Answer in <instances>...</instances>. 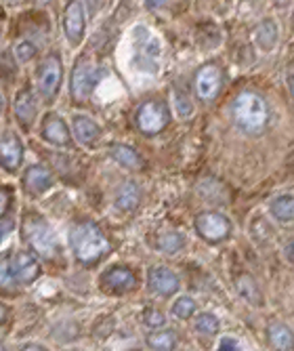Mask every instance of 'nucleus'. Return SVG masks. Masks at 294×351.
Returning <instances> with one entry per match:
<instances>
[{
    "instance_id": "obj_29",
    "label": "nucleus",
    "mask_w": 294,
    "mask_h": 351,
    "mask_svg": "<svg viewBox=\"0 0 294 351\" xmlns=\"http://www.w3.org/2000/svg\"><path fill=\"white\" fill-rule=\"evenodd\" d=\"M15 57L19 61H29V59H34L36 57V45L34 43H29V40H23L15 47Z\"/></svg>"
},
{
    "instance_id": "obj_31",
    "label": "nucleus",
    "mask_w": 294,
    "mask_h": 351,
    "mask_svg": "<svg viewBox=\"0 0 294 351\" xmlns=\"http://www.w3.org/2000/svg\"><path fill=\"white\" fill-rule=\"evenodd\" d=\"M108 3H110V0H86V5H88V11H90L93 15H95L97 11H101V9H103V7H106Z\"/></svg>"
},
{
    "instance_id": "obj_3",
    "label": "nucleus",
    "mask_w": 294,
    "mask_h": 351,
    "mask_svg": "<svg viewBox=\"0 0 294 351\" xmlns=\"http://www.w3.org/2000/svg\"><path fill=\"white\" fill-rule=\"evenodd\" d=\"M21 236L25 240V244L34 250L40 257L53 259L57 257L59 252V240L55 230L51 228V223L36 215V213H29L23 217V226H21Z\"/></svg>"
},
{
    "instance_id": "obj_17",
    "label": "nucleus",
    "mask_w": 294,
    "mask_h": 351,
    "mask_svg": "<svg viewBox=\"0 0 294 351\" xmlns=\"http://www.w3.org/2000/svg\"><path fill=\"white\" fill-rule=\"evenodd\" d=\"M141 202V187L135 181H126L118 187L116 198H114V206L120 213H130L135 210Z\"/></svg>"
},
{
    "instance_id": "obj_1",
    "label": "nucleus",
    "mask_w": 294,
    "mask_h": 351,
    "mask_svg": "<svg viewBox=\"0 0 294 351\" xmlns=\"http://www.w3.org/2000/svg\"><path fill=\"white\" fill-rule=\"evenodd\" d=\"M70 246H72L74 257L82 265H93L108 252L110 240L97 223L82 221L70 234Z\"/></svg>"
},
{
    "instance_id": "obj_26",
    "label": "nucleus",
    "mask_w": 294,
    "mask_h": 351,
    "mask_svg": "<svg viewBox=\"0 0 294 351\" xmlns=\"http://www.w3.org/2000/svg\"><path fill=\"white\" fill-rule=\"evenodd\" d=\"M219 328H221V324L217 320V315H212V313H200L198 320H195V330H198L200 335H204V337L217 335Z\"/></svg>"
},
{
    "instance_id": "obj_12",
    "label": "nucleus",
    "mask_w": 294,
    "mask_h": 351,
    "mask_svg": "<svg viewBox=\"0 0 294 351\" xmlns=\"http://www.w3.org/2000/svg\"><path fill=\"white\" fill-rule=\"evenodd\" d=\"M72 129L65 124L63 118L57 114H47L42 120V139L57 147H70L72 145Z\"/></svg>"
},
{
    "instance_id": "obj_34",
    "label": "nucleus",
    "mask_w": 294,
    "mask_h": 351,
    "mask_svg": "<svg viewBox=\"0 0 294 351\" xmlns=\"http://www.w3.org/2000/svg\"><path fill=\"white\" fill-rule=\"evenodd\" d=\"M3 204H0V213L7 215V208H9V187H3V196H0Z\"/></svg>"
},
{
    "instance_id": "obj_16",
    "label": "nucleus",
    "mask_w": 294,
    "mask_h": 351,
    "mask_svg": "<svg viewBox=\"0 0 294 351\" xmlns=\"http://www.w3.org/2000/svg\"><path fill=\"white\" fill-rule=\"evenodd\" d=\"M13 112H15V118L19 120V124L25 126V129H29V126L34 124L38 108H36L34 95H32L29 88L19 90V95L15 97V104H13Z\"/></svg>"
},
{
    "instance_id": "obj_13",
    "label": "nucleus",
    "mask_w": 294,
    "mask_h": 351,
    "mask_svg": "<svg viewBox=\"0 0 294 351\" xmlns=\"http://www.w3.org/2000/svg\"><path fill=\"white\" fill-rule=\"evenodd\" d=\"M0 158H3L5 171L9 173H15L23 162V143L19 135H15L13 131H7L3 135V141H0Z\"/></svg>"
},
{
    "instance_id": "obj_10",
    "label": "nucleus",
    "mask_w": 294,
    "mask_h": 351,
    "mask_svg": "<svg viewBox=\"0 0 294 351\" xmlns=\"http://www.w3.org/2000/svg\"><path fill=\"white\" fill-rule=\"evenodd\" d=\"M221 86H223V72L215 63H206V66H202L195 72V93H198L200 99L204 101L215 99L221 93Z\"/></svg>"
},
{
    "instance_id": "obj_35",
    "label": "nucleus",
    "mask_w": 294,
    "mask_h": 351,
    "mask_svg": "<svg viewBox=\"0 0 294 351\" xmlns=\"http://www.w3.org/2000/svg\"><path fill=\"white\" fill-rule=\"evenodd\" d=\"M286 259H288L290 263H294V240H290L288 246H286Z\"/></svg>"
},
{
    "instance_id": "obj_5",
    "label": "nucleus",
    "mask_w": 294,
    "mask_h": 351,
    "mask_svg": "<svg viewBox=\"0 0 294 351\" xmlns=\"http://www.w3.org/2000/svg\"><path fill=\"white\" fill-rule=\"evenodd\" d=\"M135 122H137V129L143 135L154 137V135H158L167 129V124L171 122V114H169V108L164 104L151 99V101H145L139 106Z\"/></svg>"
},
{
    "instance_id": "obj_32",
    "label": "nucleus",
    "mask_w": 294,
    "mask_h": 351,
    "mask_svg": "<svg viewBox=\"0 0 294 351\" xmlns=\"http://www.w3.org/2000/svg\"><path fill=\"white\" fill-rule=\"evenodd\" d=\"M11 228H15V219H9L7 215H3V240L9 236Z\"/></svg>"
},
{
    "instance_id": "obj_15",
    "label": "nucleus",
    "mask_w": 294,
    "mask_h": 351,
    "mask_svg": "<svg viewBox=\"0 0 294 351\" xmlns=\"http://www.w3.org/2000/svg\"><path fill=\"white\" fill-rule=\"evenodd\" d=\"M101 282H103V286L110 291V293H114V295H124V293H128V291H133L135 289V284H137V280H135V274L130 271L128 267H112V269H108L103 276H101Z\"/></svg>"
},
{
    "instance_id": "obj_30",
    "label": "nucleus",
    "mask_w": 294,
    "mask_h": 351,
    "mask_svg": "<svg viewBox=\"0 0 294 351\" xmlns=\"http://www.w3.org/2000/svg\"><path fill=\"white\" fill-rule=\"evenodd\" d=\"M219 349H242V347H240L238 339H234V337H223L219 341Z\"/></svg>"
},
{
    "instance_id": "obj_7",
    "label": "nucleus",
    "mask_w": 294,
    "mask_h": 351,
    "mask_svg": "<svg viewBox=\"0 0 294 351\" xmlns=\"http://www.w3.org/2000/svg\"><path fill=\"white\" fill-rule=\"evenodd\" d=\"M63 66L57 55H49L38 68V93L45 101H53L61 88Z\"/></svg>"
},
{
    "instance_id": "obj_25",
    "label": "nucleus",
    "mask_w": 294,
    "mask_h": 351,
    "mask_svg": "<svg viewBox=\"0 0 294 351\" xmlns=\"http://www.w3.org/2000/svg\"><path fill=\"white\" fill-rule=\"evenodd\" d=\"M171 313L177 317V320H189V317L195 313V301L191 297H179L175 303H173V309Z\"/></svg>"
},
{
    "instance_id": "obj_36",
    "label": "nucleus",
    "mask_w": 294,
    "mask_h": 351,
    "mask_svg": "<svg viewBox=\"0 0 294 351\" xmlns=\"http://www.w3.org/2000/svg\"><path fill=\"white\" fill-rule=\"evenodd\" d=\"M21 349H45L42 345H23Z\"/></svg>"
},
{
    "instance_id": "obj_6",
    "label": "nucleus",
    "mask_w": 294,
    "mask_h": 351,
    "mask_svg": "<svg viewBox=\"0 0 294 351\" xmlns=\"http://www.w3.org/2000/svg\"><path fill=\"white\" fill-rule=\"evenodd\" d=\"M193 226H195V232H198V236L210 244H219V242H225L227 238L232 236L234 232V226H232V221L227 219L225 215L221 213H200L198 217H195L193 221Z\"/></svg>"
},
{
    "instance_id": "obj_24",
    "label": "nucleus",
    "mask_w": 294,
    "mask_h": 351,
    "mask_svg": "<svg viewBox=\"0 0 294 351\" xmlns=\"http://www.w3.org/2000/svg\"><path fill=\"white\" fill-rule=\"evenodd\" d=\"M147 347L149 349H158V351H167V349H175L177 347V337L171 330H156L147 337Z\"/></svg>"
},
{
    "instance_id": "obj_9",
    "label": "nucleus",
    "mask_w": 294,
    "mask_h": 351,
    "mask_svg": "<svg viewBox=\"0 0 294 351\" xmlns=\"http://www.w3.org/2000/svg\"><path fill=\"white\" fill-rule=\"evenodd\" d=\"M63 36L72 47H78L86 34V15L80 0H70L63 11Z\"/></svg>"
},
{
    "instance_id": "obj_19",
    "label": "nucleus",
    "mask_w": 294,
    "mask_h": 351,
    "mask_svg": "<svg viewBox=\"0 0 294 351\" xmlns=\"http://www.w3.org/2000/svg\"><path fill=\"white\" fill-rule=\"evenodd\" d=\"M110 154H112V158H114V160L120 167H124L128 171H141L143 169V158H141V154L137 149H133V147L124 145V143H114L110 147Z\"/></svg>"
},
{
    "instance_id": "obj_2",
    "label": "nucleus",
    "mask_w": 294,
    "mask_h": 351,
    "mask_svg": "<svg viewBox=\"0 0 294 351\" xmlns=\"http://www.w3.org/2000/svg\"><path fill=\"white\" fill-rule=\"evenodd\" d=\"M232 118L240 131L248 135H258L265 131L269 122V110L265 99L252 90H244L232 104Z\"/></svg>"
},
{
    "instance_id": "obj_11",
    "label": "nucleus",
    "mask_w": 294,
    "mask_h": 351,
    "mask_svg": "<svg viewBox=\"0 0 294 351\" xmlns=\"http://www.w3.org/2000/svg\"><path fill=\"white\" fill-rule=\"evenodd\" d=\"M147 286H149L151 293H156L160 297H173L181 289V280H179V276L171 267L158 265V267H151L149 269V274H147Z\"/></svg>"
},
{
    "instance_id": "obj_33",
    "label": "nucleus",
    "mask_w": 294,
    "mask_h": 351,
    "mask_svg": "<svg viewBox=\"0 0 294 351\" xmlns=\"http://www.w3.org/2000/svg\"><path fill=\"white\" fill-rule=\"evenodd\" d=\"M167 3H171V0H145V9L156 11V9H162Z\"/></svg>"
},
{
    "instance_id": "obj_20",
    "label": "nucleus",
    "mask_w": 294,
    "mask_h": 351,
    "mask_svg": "<svg viewBox=\"0 0 294 351\" xmlns=\"http://www.w3.org/2000/svg\"><path fill=\"white\" fill-rule=\"evenodd\" d=\"M269 215L278 223H290L294 221V196L292 194H280L269 202Z\"/></svg>"
},
{
    "instance_id": "obj_37",
    "label": "nucleus",
    "mask_w": 294,
    "mask_h": 351,
    "mask_svg": "<svg viewBox=\"0 0 294 351\" xmlns=\"http://www.w3.org/2000/svg\"><path fill=\"white\" fill-rule=\"evenodd\" d=\"M290 93H292V99H294V76L290 78Z\"/></svg>"
},
{
    "instance_id": "obj_22",
    "label": "nucleus",
    "mask_w": 294,
    "mask_h": 351,
    "mask_svg": "<svg viewBox=\"0 0 294 351\" xmlns=\"http://www.w3.org/2000/svg\"><path fill=\"white\" fill-rule=\"evenodd\" d=\"M185 246V236L181 232L169 230V232H162L156 238V248L160 252H167V254H175Z\"/></svg>"
},
{
    "instance_id": "obj_4",
    "label": "nucleus",
    "mask_w": 294,
    "mask_h": 351,
    "mask_svg": "<svg viewBox=\"0 0 294 351\" xmlns=\"http://www.w3.org/2000/svg\"><path fill=\"white\" fill-rule=\"evenodd\" d=\"M40 276V263L36 259V254H32L27 250H19L13 254L11 261L3 263V284L7 286L9 282H17V284H32L36 282Z\"/></svg>"
},
{
    "instance_id": "obj_28",
    "label": "nucleus",
    "mask_w": 294,
    "mask_h": 351,
    "mask_svg": "<svg viewBox=\"0 0 294 351\" xmlns=\"http://www.w3.org/2000/svg\"><path fill=\"white\" fill-rule=\"evenodd\" d=\"M143 322H145V326H149L151 330H158V328H162L167 324V315L162 313V311H158V309H147L145 313H143Z\"/></svg>"
},
{
    "instance_id": "obj_8",
    "label": "nucleus",
    "mask_w": 294,
    "mask_h": 351,
    "mask_svg": "<svg viewBox=\"0 0 294 351\" xmlns=\"http://www.w3.org/2000/svg\"><path fill=\"white\" fill-rule=\"evenodd\" d=\"M99 76H101V70L93 66L90 61H78L74 66V72H72V80H70V90H72V97L76 101H82L86 99L88 95L95 90V86L99 84Z\"/></svg>"
},
{
    "instance_id": "obj_18",
    "label": "nucleus",
    "mask_w": 294,
    "mask_h": 351,
    "mask_svg": "<svg viewBox=\"0 0 294 351\" xmlns=\"http://www.w3.org/2000/svg\"><path fill=\"white\" fill-rule=\"evenodd\" d=\"M72 131H74V137H76L78 143L90 145L97 137L101 135V126L97 124L93 118H88V116H74Z\"/></svg>"
},
{
    "instance_id": "obj_27",
    "label": "nucleus",
    "mask_w": 294,
    "mask_h": 351,
    "mask_svg": "<svg viewBox=\"0 0 294 351\" xmlns=\"http://www.w3.org/2000/svg\"><path fill=\"white\" fill-rule=\"evenodd\" d=\"M173 101H175V112L179 114V118H189L193 114V106L187 99L185 93H175L173 95Z\"/></svg>"
},
{
    "instance_id": "obj_21",
    "label": "nucleus",
    "mask_w": 294,
    "mask_h": 351,
    "mask_svg": "<svg viewBox=\"0 0 294 351\" xmlns=\"http://www.w3.org/2000/svg\"><path fill=\"white\" fill-rule=\"evenodd\" d=\"M254 43L260 51H271L278 45V25L273 19H263L254 32Z\"/></svg>"
},
{
    "instance_id": "obj_14",
    "label": "nucleus",
    "mask_w": 294,
    "mask_h": 351,
    "mask_svg": "<svg viewBox=\"0 0 294 351\" xmlns=\"http://www.w3.org/2000/svg\"><path fill=\"white\" fill-rule=\"evenodd\" d=\"M21 183H23L25 194H29V196H42L45 191H49L53 187V175L45 167L34 165V167H29L23 173Z\"/></svg>"
},
{
    "instance_id": "obj_23",
    "label": "nucleus",
    "mask_w": 294,
    "mask_h": 351,
    "mask_svg": "<svg viewBox=\"0 0 294 351\" xmlns=\"http://www.w3.org/2000/svg\"><path fill=\"white\" fill-rule=\"evenodd\" d=\"M269 341L275 349H288V351L294 349V335L282 322H273L269 326Z\"/></svg>"
}]
</instances>
